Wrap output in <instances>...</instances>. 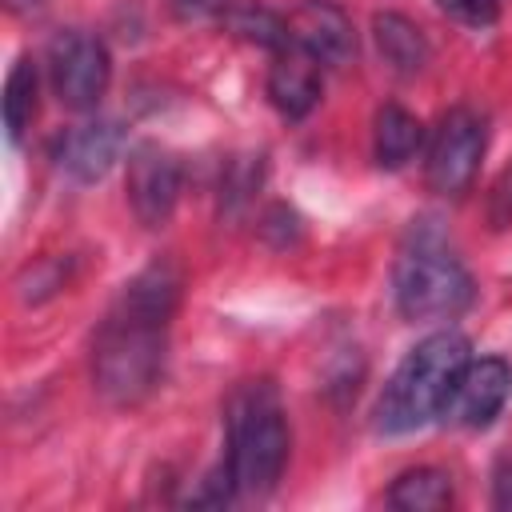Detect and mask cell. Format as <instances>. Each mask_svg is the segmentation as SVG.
Segmentation results:
<instances>
[{"mask_svg": "<svg viewBox=\"0 0 512 512\" xmlns=\"http://www.w3.org/2000/svg\"><path fill=\"white\" fill-rule=\"evenodd\" d=\"M388 504L400 512H440L452 504V476L444 468H408L388 488Z\"/></svg>", "mask_w": 512, "mask_h": 512, "instance_id": "cell-14", "label": "cell"}, {"mask_svg": "<svg viewBox=\"0 0 512 512\" xmlns=\"http://www.w3.org/2000/svg\"><path fill=\"white\" fill-rule=\"evenodd\" d=\"M512 392V364L500 356L468 360L452 384V396L440 416H448L460 428H488Z\"/></svg>", "mask_w": 512, "mask_h": 512, "instance_id": "cell-9", "label": "cell"}, {"mask_svg": "<svg viewBox=\"0 0 512 512\" xmlns=\"http://www.w3.org/2000/svg\"><path fill=\"white\" fill-rule=\"evenodd\" d=\"M20 288H24L20 296L36 304V300H44V296H52V292H60V288H64V272L56 268V260H40L36 268H28V272H24Z\"/></svg>", "mask_w": 512, "mask_h": 512, "instance_id": "cell-17", "label": "cell"}, {"mask_svg": "<svg viewBox=\"0 0 512 512\" xmlns=\"http://www.w3.org/2000/svg\"><path fill=\"white\" fill-rule=\"evenodd\" d=\"M472 360L468 340L452 328L424 336L392 372V380L384 384L380 400H376V428L384 436H404L416 432L420 424H428L432 416L444 412L452 384L460 376V368Z\"/></svg>", "mask_w": 512, "mask_h": 512, "instance_id": "cell-2", "label": "cell"}, {"mask_svg": "<svg viewBox=\"0 0 512 512\" xmlns=\"http://www.w3.org/2000/svg\"><path fill=\"white\" fill-rule=\"evenodd\" d=\"M268 100L284 120H304L320 104V64L300 48H284L268 72Z\"/></svg>", "mask_w": 512, "mask_h": 512, "instance_id": "cell-11", "label": "cell"}, {"mask_svg": "<svg viewBox=\"0 0 512 512\" xmlns=\"http://www.w3.org/2000/svg\"><path fill=\"white\" fill-rule=\"evenodd\" d=\"M4 8L12 16H40L44 12V0H4Z\"/></svg>", "mask_w": 512, "mask_h": 512, "instance_id": "cell-21", "label": "cell"}, {"mask_svg": "<svg viewBox=\"0 0 512 512\" xmlns=\"http://www.w3.org/2000/svg\"><path fill=\"white\" fill-rule=\"evenodd\" d=\"M436 4L444 16H452L456 24H468V28H488L500 16V0H436Z\"/></svg>", "mask_w": 512, "mask_h": 512, "instance_id": "cell-16", "label": "cell"}, {"mask_svg": "<svg viewBox=\"0 0 512 512\" xmlns=\"http://www.w3.org/2000/svg\"><path fill=\"white\" fill-rule=\"evenodd\" d=\"M180 160L160 144H136L128 152V204L144 228H164L180 200Z\"/></svg>", "mask_w": 512, "mask_h": 512, "instance_id": "cell-7", "label": "cell"}, {"mask_svg": "<svg viewBox=\"0 0 512 512\" xmlns=\"http://www.w3.org/2000/svg\"><path fill=\"white\" fill-rule=\"evenodd\" d=\"M228 476L236 492L264 496L288 464V420L272 380H248L228 396Z\"/></svg>", "mask_w": 512, "mask_h": 512, "instance_id": "cell-3", "label": "cell"}, {"mask_svg": "<svg viewBox=\"0 0 512 512\" xmlns=\"http://www.w3.org/2000/svg\"><path fill=\"white\" fill-rule=\"evenodd\" d=\"M488 220H492V228H508V224H512V164H508V168L500 172V180L492 184Z\"/></svg>", "mask_w": 512, "mask_h": 512, "instance_id": "cell-18", "label": "cell"}, {"mask_svg": "<svg viewBox=\"0 0 512 512\" xmlns=\"http://www.w3.org/2000/svg\"><path fill=\"white\" fill-rule=\"evenodd\" d=\"M288 48H300L320 68H348L356 60V28L348 12L332 0H304L284 16Z\"/></svg>", "mask_w": 512, "mask_h": 512, "instance_id": "cell-8", "label": "cell"}, {"mask_svg": "<svg viewBox=\"0 0 512 512\" xmlns=\"http://www.w3.org/2000/svg\"><path fill=\"white\" fill-rule=\"evenodd\" d=\"M484 148H488V124L480 112H472V108L444 112V120L432 132L428 160H424L428 188L440 196H460L472 184Z\"/></svg>", "mask_w": 512, "mask_h": 512, "instance_id": "cell-5", "label": "cell"}, {"mask_svg": "<svg viewBox=\"0 0 512 512\" xmlns=\"http://www.w3.org/2000/svg\"><path fill=\"white\" fill-rule=\"evenodd\" d=\"M120 152H124V128L116 120H88L60 140L56 160L72 180L92 184V180L108 176V168L120 160Z\"/></svg>", "mask_w": 512, "mask_h": 512, "instance_id": "cell-10", "label": "cell"}, {"mask_svg": "<svg viewBox=\"0 0 512 512\" xmlns=\"http://www.w3.org/2000/svg\"><path fill=\"white\" fill-rule=\"evenodd\" d=\"M424 140V128L420 120L400 108V104H384L376 112V128H372V152H376V164L380 168H404L416 148Z\"/></svg>", "mask_w": 512, "mask_h": 512, "instance_id": "cell-13", "label": "cell"}, {"mask_svg": "<svg viewBox=\"0 0 512 512\" xmlns=\"http://www.w3.org/2000/svg\"><path fill=\"white\" fill-rule=\"evenodd\" d=\"M212 8H216V0H172V12H176L180 20H196V16L212 12Z\"/></svg>", "mask_w": 512, "mask_h": 512, "instance_id": "cell-20", "label": "cell"}, {"mask_svg": "<svg viewBox=\"0 0 512 512\" xmlns=\"http://www.w3.org/2000/svg\"><path fill=\"white\" fill-rule=\"evenodd\" d=\"M492 504L512 512V448H504L492 468Z\"/></svg>", "mask_w": 512, "mask_h": 512, "instance_id": "cell-19", "label": "cell"}, {"mask_svg": "<svg viewBox=\"0 0 512 512\" xmlns=\"http://www.w3.org/2000/svg\"><path fill=\"white\" fill-rule=\"evenodd\" d=\"M48 76H52L60 104H68L76 112L96 108L112 80L108 48L92 32L68 28L60 36H52V44H48Z\"/></svg>", "mask_w": 512, "mask_h": 512, "instance_id": "cell-6", "label": "cell"}, {"mask_svg": "<svg viewBox=\"0 0 512 512\" xmlns=\"http://www.w3.org/2000/svg\"><path fill=\"white\" fill-rule=\"evenodd\" d=\"M372 36H376V48H380L384 64L392 72H400V76H416L432 56L424 32L400 12H380L372 20Z\"/></svg>", "mask_w": 512, "mask_h": 512, "instance_id": "cell-12", "label": "cell"}, {"mask_svg": "<svg viewBox=\"0 0 512 512\" xmlns=\"http://www.w3.org/2000/svg\"><path fill=\"white\" fill-rule=\"evenodd\" d=\"M36 96H40V80H36V64L28 56H20L4 80V128L8 140L20 144L28 124L36 120Z\"/></svg>", "mask_w": 512, "mask_h": 512, "instance_id": "cell-15", "label": "cell"}, {"mask_svg": "<svg viewBox=\"0 0 512 512\" xmlns=\"http://www.w3.org/2000/svg\"><path fill=\"white\" fill-rule=\"evenodd\" d=\"M176 304L180 272L168 260L148 264L120 288L92 344V380L108 404H140L160 384Z\"/></svg>", "mask_w": 512, "mask_h": 512, "instance_id": "cell-1", "label": "cell"}, {"mask_svg": "<svg viewBox=\"0 0 512 512\" xmlns=\"http://www.w3.org/2000/svg\"><path fill=\"white\" fill-rule=\"evenodd\" d=\"M392 296L404 320H452L472 304V276L452 252L416 244L396 260Z\"/></svg>", "mask_w": 512, "mask_h": 512, "instance_id": "cell-4", "label": "cell"}]
</instances>
